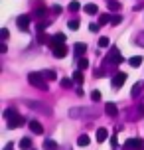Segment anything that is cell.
<instances>
[{
  "instance_id": "6da1fadb",
  "label": "cell",
  "mask_w": 144,
  "mask_h": 150,
  "mask_svg": "<svg viewBox=\"0 0 144 150\" xmlns=\"http://www.w3.org/2000/svg\"><path fill=\"white\" fill-rule=\"evenodd\" d=\"M119 63H122V55L119 53L116 47H111V53L103 59V69H105V71H107V69H111V71L116 73V65H119Z\"/></svg>"
},
{
  "instance_id": "d6986e66",
  "label": "cell",
  "mask_w": 144,
  "mask_h": 150,
  "mask_svg": "<svg viewBox=\"0 0 144 150\" xmlns=\"http://www.w3.org/2000/svg\"><path fill=\"white\" fill-rule=\"evenodd\" d=\"M44 148H46V150H55V148H57V142L52 140V138H47L46 142H44Z\"/></svg>"
},
{
  "instance_id": "d590c367",
  "label": "cell",
  "mask_w": 144,
  "mask_h": 150,
  "mask_svg": "<svg viewBox=\"0 0 144 150\" xmlns=\"http://www.w3.org/2000/svg\"><path fill=\"white\" fill-rule=\"evenodd\" d=\"M8 52V47H6V44H0V53H6Z\"/></svg>"
},
{
  "instance_id": "d4e9b609",
  "label": "cell",
  "mask_w": 144,
  "mask_h": 150,
  "mask_svg": "<svg viewBox=\"0 0 144 150\" xmlns=\"http://www.w3.org/2000/svg\"><path fill=\"white\" fill-rule=\"evenodd\" d=\"M99 24H111V14H101L99 16Z\"/></svg>"
},
{
  "instance_id": "ab89813d",
  "label": "cell",
  "mask_w": 144,
  "mask_h": 150,
  "mask_svg": "<svg viewBox=\"0 0 144 150\" xmlns=\"http://www.w3.org/2000/svg\"><path fill=\"white\" fill-rule=\"evenodd\" d=\"M32 150H34V148H32Z\"/></svg>"
},
{
  "instance_id": "3957f363",
  "label": "cell",
  "mask_w": 144,
  "mask_h": 150,
  "mask_svg": "<svg viewBox=\"0 0 144 150\" xmlns=\"http://www.w3.org/2000/svg\"><path fill=\"white\" fill-rule=\"evenodd\" d=\"M30 22H32V16H28V14H22V16H18V18H16V26H18L22 32H28Z\"/></svg>"
},
{
  "instance_id": "ffe728a7",
  "label": "cell",
  "mask_w": 144,
  "mask_h": 150,
  "mask_svg": "<svg viewBox=\"0 0 144 150\" xmlns=\"http://www.w3.org/2000/svg\"><path fill=\"white\" fill-rule=\"evenodd\" d=\"M140 91H142V81L134 83V87H132V91H130V93H132V97H138V93H140Z\"/></svg>"
},
{
  "instance_id": "e575fe53",
  "label": "cell",
  "mask_w": 144,
  "mask_h": 150,
  "mask_svg": "<svg viewBox=\"0 0 144 150\" xmlns=\"http://www.w3.org/2000/svg\"><path fill=\"white\" fill-rule=\"evenodd\" d=\"M136 44H138V45H144V32H142V34H140V36H138Z\"/></svg>"
},
{
  "instance_id": "8992f818",
  "label": "cell",
  "mask_w": 144,
  "mask_h": 150,
  "mask_svg": "<svg viewBox=\"0 0 144 150\" xmlns=\"http://www.w3.org/2000/svg\"><path fill=\"white\" fill-rule=\"evenodd\" d=\"M24 122H26V120H24L22 115H14L12 119L6 120V127H8V128H16V127H20V125H24Z\"/></svg>"
},
{
  "instance_id": "603a6c76",
  "label": "cell",
  "mask_w": 144,
  "mask_h": 150,
  "mask_svg": "<svg viewBox=\"0 0 144 150\" xmlns=\"http://www.w3.org/2000/svg\"><path fill=\"white\" fill-rule=\"evenodd\" d=\"M121 22H122V16L121 14H111V24H113V26H119Z\"/></svg>"
},
{
  "instance_id": "4316f807",
  "label": "cell",
  "mask_w": 144,
  "mask_h": 150,
  "mask_svg": "<svg viewBox=\"0 0 144 150\" xmlns=\"http://www.w3.org/2000/svg\"><path fill=\"white\" fill-rule=\"evenodd\" d=\"M77 65H79V69H81V71H83V69H87V67H89V61L85 59V57H81V59L77 61Z\"/></svg>"
},
{
  "instance_id": "7a4b0ae2",
  "label": "cell",
  "mask_w": 144,
  "mask_h": 150,
  "mask_svg": "<svg viewBox=\"0 0 144 150\" xmlns=\"http://www.w3.org/2000/svg\"><path fill=\"white\" fill-rule=\"evenodd\" d=\"M28 83H30L32 87H36L38 91H49V83H47V79L44 77V73L32 71V73L28 75Z\"/></svg>"
},
{
  "instance_id": "9a60e30c",
  "label": "cell",
  "mask_w": 144,
  "mask_h": 150,
  "mask_svg": "<svg viewBox=\"0 0 144 150\" xmlns=\"http://www.w3.org/2000/svg\"><path fill=\"white\" fill-rule=\"evenodd\" d=\"M89 142H91V138L87 134H79V138H77V144L81 146V148H85V146H89Z\"/></svg>"
},
{
  "instance_id": "44dd1931",
  "label": "cell",
  "mask_w": 144,
  "mask_h": 150,
  "mask_svg": "<svg viewBox=\"0 0 144 150\" xmlns=\"http://www.w3.org/2000/svg\"><path fill=\"white\" fill-rule=\"evenodd\" d=\"M49 40H52V38L46 36L44 32H38V42H40V44H49Z\"/></svg>"
},
{
  "instance_id": "ba28073f",
  "label": "cell",
  "mask_w": 144,
  "mask_h": 150,
  "mask_svg": "<svg viewBox=\"0 0 144 150\" xmlns=\"http://www.w3.org/2000/svg\"><path fill=\"white\" fill-rule=\"evenodd\" d=\"M26 105L30 107V109H38V111H42L44 115H52V109L46 105H40V103H36V101H26Z\"/></svg>"
},
{
  "instance_id": "4fadbf2b",
  "label": "cell",
  "mask_w": 144,
  "mask_h": 150,
  "mask_svg": "<svg viewBox=\"0 0 144 150\" xmlns=\"http://www.w3.org/2000/svg\"><path fill=\"white\" fill-rule=\"evenodd\" d=\"M128 65L130 67H140L142 65V55H132V57H128Z\"/></svg>"
},
{
  "instance_id": "30bf717a",
  "label": "cell",
  "mask_w": 144,
  "mask_h": 150,
  "mask_svg": "<svg viewBox=\"0 0 144 150\" xmlns=\"http://www.w3.org/2000/svg\"><path fill=\"white\" fill-rule=\"evenodd\" d=\"M97 142H105L107 138H109V130H107L105 127H101V128H97Z\"/></svg>"
},
{
  "instance_id": "8d00e7d4",
  "label": "cell",
  "mask_w": 144,
  "mask_h": 150,
  "mask_svg": "<svg viewBox=\"0 0 144 150\" xmlns=\"http://www.w3.org/2000/svg\"><path fill=\"white\" fill-rule=\"evenodd\" d=\"M52 12H53V14H59V12H61V6H53Z\"/></svg>"
},
{
  "instance_id": "83f0119b",
  "label": "cell",
  "mask_w": 144,
  "mask_h": 150,
  "mask_svg": "<svg viewBox=\"0 0 144 150\" xmlns=\"http://www.w3.org/2000/svg\"><path fill=\"white\" fill-rule=\"evenodd\" d=\"M91 99L95 101V103H99V101H101V91L93 89V91H91Z\"/></svg>"
},
{
  "instance_id": "52a82bcc",
  "label": "cell",
  "mask_w": 144,
  "mask_h": 150,
  "mask_svg": "<svg viewBox=\"0 0 144 150\" xmlns=\"http://www.w3.org/2000/svg\"><path fill=\"white\" fill-rule=\"evenodd\" d=\"M65 34H53L52 40H49V47H55V45H63L65 44Z\"/></svg>"
},
{
  "instance_id": "9c48e42d",
  "label": "cell",
  "mask_w": 144,
  "mask_h": 150,
  "mask_svg": "<svg viewBox=\"0 0 144 150\" xmlns=\"http://www.w3.org/2000/svg\"><path fill=\"white\" fill-rule=\"evenodd\" d=\"M52 53H53V57L61 59V57L67 55V47H65V44H63V45H55V47H52Z\"/></svg>"
},
{
  "instance_id": "ac0fdd59",
  "label": "cell",
  "mask_w": 144,
  "mask_h": 150,
  "mask_svg": "<svg viewBox=\"0 0 144 150\" xmlns=\"http://www.w3.org/2000/svg\"><path fill=\"white\" fill-rule=\"evenodd\" d=\"M107 4H109V10H111V12H119V10H121V2H114V0H109V2H107Z\"/></svg>"
},
{
  "instance_id": "f1b7e54d",
  "label": "cell",
  "mask_w": 144,
  "mask_h": 150,
  "mask_svg": "<svg viewBox=\"0 0 144 150\" xmlns=\"http://www.w3.org/2000/svg\"><path fill=\"white\" fill-rule=\"evenodd\" d=\"M14 115H18V112L14 111V109H6V111H4V119H12V117H14Z\"/></svg>"
},
{
  "instance_id": "f546056e",
  "label": "cell",
  "mask_w": 144,
  "mask_h": 150,
  "mask_svg": "<svg viewBox=\"0 0 144 150\" xmlns=\"http://www.w3.org/2000/svg\"><path fill=\"white\" fill-rule=\"evenodd\" d=\"M79 8H81L79 2H71V4H69V12H79Z\"/></svg>"
},
{
  "instance_id": "cb8c5ba5",
  "label": "cell",
  "mask_w": 144,
  "mask_h": 150,
  "mask_svg": "<svg viewBox=\"0 0 144 150\" xmlns=\"http://www.w3.org/2000/svg\"><path fill=\"white\" fill-rule=\"evenodd\" d=\"M79 26H81V22H79V20H69V22H67V28H69V30H79Z\"/></svg>"
},
{
  "instance_id": "5bb4252c",
  "label": "cell",
  "mask_w": 144,
  "mask_h": 150,
  "mask_svg": "<svg viewBox=\"0 0 144 150\" xmlns=\"http://www.w3.org/2000/svg\"><path fill=\"white\" fill-rule=\"evenodd\" d=\"M73 50H75V55L79 57V55H83V53L87 52V44H83V42L79 44V42H77V44L73 45Z\"/></svg>"
},
{
  "instance_id": "8fae6325",
  "label": "cell",
  "mask_w": 144,
  "mask_h": 150,
  "mask_svg": "<svg viewBox=\"0 0 144 150\" xmlns=\"http://www.w3.org/2000/svg\"><path fill=\"white\" fill-rule=\"evenodd\" d=\"M105 112L109 115V117H116V115H119V109H116L114 103H107L105 105Z\"/></svg>"
},
{
  "instance_id": "d6a6232c",
  "label": "cell",
  "mask_w": 144,
  "mask_h": 150,
  "mask_svg": "<svg viewBox=\"0 0 144 150\" xmlns=\"http://www.w3.org/2000/svg\"><path fill=\"white\" fill-rule=\"evenodd\" d=\"M99 28H101V24H95V22H93V24H89V30H91L93 34H97V32H99Z\"/></svg>"
},
{
  "instance_id": "484cf974",
  "label": "cell",
  "mask_w": 144,
  "mask_h": 150,
  "mask_svg": "<svg viewBox=\"0 0 144 150\" xmlns=\"http://www.w3.org/2000/svg\"><path fill=\"white\" fill-rule=\"evenodd\" d=\"M109 44H111V42H109V38H107V36L99 38V47H109Z\"/></svg>"
},
{
  "instance_id": "2e32d148",
  "label": "cell",
  "mask_w": 144,
  "mask_h": 150,
  "mask_svg": "<svg viewBox=\"0 0 144 150\" xmlns=\"http://www.w3.org/2000/svg\"><path fill=\"white\" fill-rule=\"evenodd\" d=\"M20 148L22 150H32V140L28 138V136H24L22 140H20Z\"/></svg>"
},
{
  "instance_id": "1f68e13d",
  "label": "cell",
  "mask_w": 144,
  "mask_h": 150,
  "mask_svg": "<svg viewBox=\"0 0 144 150\" xmlns=\"http://www.w3.org/2000/svg\"><path fill=\"white\" fill-rule=\"evenodd\" d=\"M44 77H46V79H49V81H53L57 75H55V71H44Z\"/></svg>"
},
{
  "instance_id": "277c9868",
  "label": "cell",
  "mask_w": 144,
  "mask_h": 150,
  "mask_svg": "<svg viewBox=\"0 0 144 150\" xmlns=\"http://www.w3.org/2000/svg\"><path fill=\"white\" fill-rule=\"evenodd\" d=\"M126 150H142L144 148V140L142 138H128L126 142H124Z\"/></svg>"
},
{
  "instance_id": "5b68a950",
  "label": "cell",
  "mask_w": 144,
  "mask_h": 150,
  "mask_svg": "<svg viewBox=\"0 0 144 150\" xmlns=\"http://www.w3.org/2000/svg\"><path fill=\"white\" fill-rule=\"evenodd\" d=\"M124 81H126V73L124 71H116L113 75V87L114 89H121L122 85H124Z\"/></svg>"
},
{
  "instance_id": "4dcf8cb0",
  "label": "cell",
  "mask_w": 144,
  "mask_h": 150,
  "mask_svg": "<svg viewBox=\"0 0 144 150\" xmlns=\"http://www.w3.org/2000/svg\"><path fill=\"white\" fill-rule=\"evenodd\" d=\"M59 85L63 87V89H69V87H71V79H65V77H63V79L59 81Z\"/></svg>"
},
{
  "instance_id": "836d02e7",
  "label": "cell",
  "mask_w": 144,
  "mask_h": 150,
  "mask_svg": "<svg viewBox=\"0 0 144 150\" xmlns=\"http://www.w3.org/2000/svg\"><path fill=\"white\" fill-rule=\"evenodd\" d=\"M0 38H2V40H8V30H6V28L0 30Z\"/></svg>"
},
{
  "instance_id": "f35d334b",
  "label": "cell",
  "mask_w": 144,
  "mask_h": 150,
  "mask_svg": "<svg viewBox=\"0 0 144 150\" xmlns=\"http://www.w3.org/2000/svg\"><path fill=\"white\" fill-rule=\"evenodd\" d=\"M4 150H12V142H8V144H6V148H4Z\"/></svg>"
},
{
  "instance_id": "74e56055",
  "label": "cell",
  "mask_w": 144,
  "mask_h": 150,
  "mask_svg": "<svg viewBox=\"0 0 144 150\" xmlns=\"http://www.w3.org/2000/svg\"><path fill=\"white\" fill-rule=\"evenodd\" d=\"M144 8V2H140V4H136V6H134V12H138V10H142Z\"/></svg>"
},
{
  "instance_id": "7c38bea8",
  "label": "cell",
  "mask_w": 144,
  "mask_h": 150,
  "mask_svg": "<svg viewBox=\"0 0 144 150\" xmlns=\"http://www.w3.org/2000/svg\"><path fill=\"white\" fill-rule=\"evenodd\" d=\"M30 128L34 134H42L44 132V127H42V122H38V120H30Z\"/></svg>"
},
{
  "instance_id": "7402d4cb",
  "label": "cell",
  "mask_w": 144,
  "mask_h": 150,
  "mask_svg": "<svg viewBox=\"0 0 144 150\" xmlns=\"http://www.w3.org/2000/svg\"><path fill=\"white\" fill-rule=\"evenodd\" d=\"M73 81H75L77 85H81V83H83V73H81V69H77L75 73H73Z\"/></svg>"
},
{
  "instance_id": "e0dca14e",
  "label": "cell",
  "mask_w": 144,
  "mask_h": 150,
  "mask_svg": "<svg viewBox=\"0 0 144 150\" xmlns=\"http://www.w3.org/2000/svg\"><path fill=\"white\" fill-rule=\"evenodd\" d=\"M87 14H99V8H97V4H85V8H83Z\"/></svg>"
}]
</instances>
